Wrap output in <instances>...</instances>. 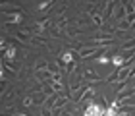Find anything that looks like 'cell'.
I'll return each mask as SVG.
<instances>
[{
	"label": "cell",
	"mask_w": 135,
	"mask_h": 116,
	"mask_svg": "<svg viewBox=\"0 0 135 116\" xmlns=\"http://www.w3.org/2000/svg\"><path fill=\"white\" fill-rule=\"evenodd\" d=\"M104 114H106V108L99 106V105L93 103V101L89 103V106L85 108V112H83V116H104Z\"/></svg>",
	"instance_id": "6da1fadb"
},
{
	"label": "cell",
	"mask_w": 135,
	"mask_h": 116,
	"mask_svg": "<svg viewBox=\"0 0 135 116\" xmlns=\"http://www.w3.org/2000/svg\"><path fill=\"white\" fill-rule=\"evenodd\" d=\"M87 91H89V87H87V85H81V87L73 89V93H71V99H73V103H81Z\"/></svg>",
	"instance_id": "7a4b0ae2"
},
{
	"label": "cell",
	"mask_w": 135,
	"mask_h": 116,
	"mask_svg": "<svg viewBox=\"0 0 135 116\" xmlns=\"http://www.w3.org/2000/svg\"><path fill=\"white\" fill-rule=\"evenodd\" d=\"M116 6H118V0H108L106 6H104V10H102V20H108V17L112 16V12H114Z\"/></svg>",
	"instance_id": "3957f363"
},
{
	"label": "cell",
	"mask_w": 135,
	"mask_h": 116,
	"mask_svg": "<svg viewBox=\"0 0 135 116\" xmlns=\"http://www.w3.org/2000/svg\"><path fill=\"white\" fill-rule=\"evenodd\" d=\"M12 35H14L17 41H21V43H27V41H31V39H33V37H31V33H27V31H14Z\"/></svg>",
	"instance_id": "277c9868"
},
{
	"label": "cell",
	"mask_w": 135,
	"mask_h": 116,
	"mask_svg": "<svg viewBox=\"0 0 135 116\" xmlns=\"http://www.w3.org/2000/svg\"><path fill=\"white\" fill-rule=\"evenodd\" d=\"M21 21H23V16L17 12V14H12V16H10V21H6L4 25H14V27H16V25H20Z\"/></svg>",
	"instance_id": "5b68a950"
},
{
	"label": "cell",
	"mask_w": 135,
	"mask_h": 116,
	"mask_svg": "<svg viewBox=\"0 0 135 116\" xmlns=\"http://www.w3.org/2000/svg\"><path fill=\"white\" fill-rule=\"evenodd\" d=\"M85 79H87V81H97V83H99V81H102V77L99 76V74H97V72H93V70H85Z\"/></svg>",
	"instance_id": "8992f818"
},
{
	"label": "cell",
	"mask_w": 135,
	"mask_h": 116,
	"mask_svg": "<svg viewBox=\"0 0 135 116\" xmlns=\"http://www.w3.org/2000/svg\"><path fill=\"white\" fill-rule=\"evenodd\" d=\"M91 20H93V23H95L97 27H102V25H104V20H102V16H100L97 10H93V12H91Z\"/></svg>",
	"instance_id": "52a82bcc"
},
{
	"label": "cell",
	"mask_w": 135,
	"mask_h": 116,
	"mask_svg": "<svg viewBox=\"0 0 135 116\" xmlns=\"http://www.w3.org/2000/svg\"><path fill=\"white\" fill-rule=\"evenodd\" d=\"M77 56V52H73V50H66L64 54H62V62L68 66V64H71L73 62V58Z\"/></svg>",
	"instance_id": "ba28073f"
},
{
	"label": "cell",
	"mask_w": 135,
	"mask_h": 116,
	"mask_svg": "<svg viewBox=\"0 0 135 116\" xmlns=\"http://www.w3.org/2000/svg\"><path fill=\"white\" fill-rule=\"evenodd\" d=\"M14 58H16V48L8 47V48H6V54H4V62H12Z\"/></svg>",
	"instance_id": "9c48e42d"
},
{
	"label": "cell",
	"mask_w": 135,
	"mask_h": 116,
	"mask_svg": "<svg viewBox=\"0 0 135 116\" xmlns=\"http://www.w3.org/2000/svg\"><path fill=\"white\" fill-rule=\"evenodd\" d=\"M112 64L116 66V68H122V66H126L127 62H126V58L120 56V54H114V56H112Z\"/></svg>",
	"instance_id": "30bf717a"
},
{
	"label": "cell",
	"mask_w": 135,
	"mask_h": 116,
	"mask_svg": "<svg viewBox=\"0 0 135 116\" xmlns=\"http://www.w3.org/2000/svg\"><path fill=\"white\" fill-rule=\"evenodd\" d=\"M52 4H54V0H42V2L39 4V10H41V12H46Z\"/></svg>",
	"instance_id": "8fae6325"
},
{
	"label": "cell",
	"mask_w": 135,
	"mask_h": 116,
	"mask_svg": "<svg viewBox=\"0 0 135 116\" xmlns=\"http://www.w3.org/2000/svg\"><path fill=\"white\" fill-rule=\"evenodd\" d=\"M4 68H8V70H14V72H20V64H16L14 60H12V62H4Z\"/></svg>",
	"instance_id": "7c38bea8"
},
{
	"label": "cell",
	"mask_w": 135,
	"mask_h": 116,
	"mask_svg": "<svg viewBox=\"0 0 135 116\" xmlns=\"http://www.w3.org/2000/svg\"><path fill=\"white\" fill-rule=\"evenodd\" d=\"M46 25H48V20H42V21L35 23V29H37V31H42V29H46Z\"/></svg>",
	"instance_id": "4fadbf2b"
},
{
	"label": "cell",
	"mask_w": 135,
	"mask_h": 116,
	"mask_svg": "<svg viewBox=\"0 0 135 116\" xmlns=\"http://www.w3.org/2000/svg\"><path fill=\"white\" fill-rule=\"evenodd\" d=\"M133 47H135V39H131V41H126L124 45H122V50H131Z\"/></svg>",
	"instance_id": "5bb4252c"
},
{
	"label": "cell",
	"mask_w": 135,
	"mask_h": 116,
	"mask_svg": "<svg viewBox=\"0 0 135 116\" xmlns=\"http://www.w3.org/2000/svg\"><path fill=\"white\" fill-rule=\"evenodd\" d=\"M95 60H97L99 64H108V62H112V58H108L106 54H100V56H99V58H95Z\"/></svg>",
	"instance_id": "9a60e30c"
},
{
	"label": "cell",
	"mask_w": 135,
	"mask_h": 116,
	"mask_svg": "<svg viewBox=\"0 0 135 116\" xmlns=\"http://www.w3.org/2000/svg\"><path fill=\"white\" fill-rule=\"evenodd\" d=\"M50 79H52V83H60V81H62V74H60V72H56V74L50 76Z\"/></svg>",
	"instance_id": "2e32d148"
},
{
	"label": "cell",
	"mask_w": 135,
	"mask_h": 116,
	"mask_svg": "<svg viewBox=\"0 0 135 116\" xmlns=\"http://www.w3.org/2000/svg\"><path fill=\"white\" fill-rule=\"evenodd\" d=\"M114 81H118V72H112V76L106 77V83H114Z\"/></svg>",
	"instance_id": "e0dca14e"
},
{
	"label": "cell",
	"mask_w": 135,
	"mask_h": 116,
	"mask_svg": "<svg viewBox=\"0 0 135 116\" xmlns=\"http://www.w3.org/2000/svg\"><path fill=\"white\" fill-rule=\"evenodd\" d=\"M41 116H52V108L42 106V108H41Z\"/></svg>",
	"instance_id": "ac0fdd59"
},
{
	"label": "cell",
	"mask_w": 135,
	"mask_h": 116,
	"mask_svg": "<svg viewBox=\"0 0 135 116\" xmlns=\"http://www.w3.org/2000/svg\"><path fill=\"white\" fill-rule=\"evenodd\" d=\"M23 106H33V97H25L23 99Z\"/></svg>",
	"instance_id": "d6986e66"
},
{
	"label": "cell",
	"mask_w": 135,
	"mask_h": 116,
	"mask_svg": "<svg viewBox=\"0 0 135 116\" xmlns=\"http://www.w3.org/2000/svg\"><path fill=\"white\" fill-rule=\"evenodd\" d=\"M129 27H131V25H129V23H127L126 20H122V21H120V29H122V31H126V29H129Z\"/></svg>",
	"instance_id": "ffe728a7"
},
{
	"label": "cell",
	"mask_w": 135,
	"mask_h": 116,
	"mask_svg": "<svg viewBox=\"0 0 135 116\" xmlns=\"http://www.w3.org/2000/svg\"><path fill=\"white\" fill-rule=\"evenodd\" d=\"M37 70H46V62H39L37 64Z\"/></svg>",
	"instance_id": "44dd1931"
},
{
	"label": "cell",
	"mask_w": 135,
	"mask_h": 116,
	"mask_svg": "<svg viewBox=\"0 0 135 116\" xmlns=\"http://www.w3.org/2000/svg\"><path fill=\"white\" fill-rule=\"evenodd\" d=\"M0 81H4V74H2V68H0Z\"/></svg>",
	"instance_id": "7402d4cb"
},
{
	"label": "cell",
	"mask_w": 135,
	"mask_h": 116,
	"mask_svg": "<svg viewBox=\"0 0 135 116\" xmlns=\"http://www.w3.org/2000/svg\"><path fill=\"white\" fill-rule=\"evenodd\" d=\"M120 4L122 6H127V0H120Z\"/></svg>",
	"instance_id": "603a6c76"
},
{
	"label": "cell",
	"mask_w": 135,
	"mask_h": 116,
	"mask_svg": "<svg viewBox=\"0 0 135 116\" xmlns=\"http://www.w3.org/2000/svg\"><path fill=\"white\" fill-rule=\"evenodd\" d=\"M2 45H4V39H2V37H0V47H2Z\"/></svg>",
	"instance_id": "cb8c5ba5"
},
{
	"label": "cell",
	"mask_w": 135,
	"mask_h": 116,
	"mask_svg": "<svg viewBox=\"0 0 135 116\" xmlns=\"http://www.w3.org/2000/svg\"><path fill=\"white\" fill-rule=\"evenodd\" d=\"M14 116H25V114H14Z\"/></svg>",
	"instance_id": "d4e9b609"
},
{
	"label": "cell",
	"mask_w": 135,
	"mask_h": 116,
	"mask_svg": "<svg viewBox=\"0 0 135 116\" xmlns=\"http://www.w3.org/2000/svg\"><path fill=\"white\" fill-rule=\"evenodd\" d=\"M133 39H135V33H133Z\"/></svg>",
	"instance_id": "484cf974"
},
{
	"label": "cell",
	"mask_w": 135,
	"mask_h": 116,
	"mask_svg": "<svg viewBox=\"0 0 135 116\" xmlns=\"http://www.w3.org/2000/svg\"><path fill=\"white\" fill-rule=\"evenodd\" d=\"M0 68H2V64H0Z\"/></svg>",
	"instance_id": "4316f807"
}]
</instances>
